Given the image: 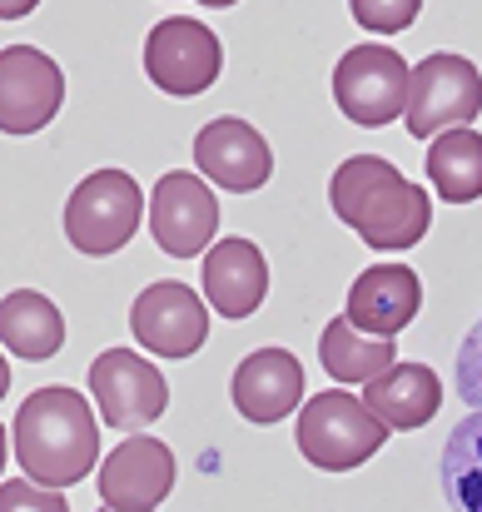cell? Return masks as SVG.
<instances>
[{
	"label": "cell",
	"instance_id": "obj_1",
	"mask_svg": "<svg viewBox=\"0 0 482 512\" xmlns=\"http://www.w3.org/2000/svg\"><path fill=\"white\" fill-rule=\"evenodd\" d=\"M15 463L40 488H70L100 463V423L75 388H35L15 413Z\"/></svg>",
	"mask_w": 482,
	"mask_h": 512
},
{
	"label": "cell",
	"instance_id": "obj_2",
	"mask_svg": "<svg viewBox=\"0 0 482 512\" xmlns=\"http://www.w3.org/2000/svg\"><path fill=\"white\" fill-rule=\"evenodd\" d=\"M333 214L373 249H413L433 224V199L383 155H353L328 179Z\"/></svg>",
	"mask_w": 482,
	"mask_h": 512
},
{
	"label": "cell",
	"instance_id": "obj_3",
	"mask_svg": "<svg viewBox=\"0 0 482 512\" xmlns=\"http://www.w3.org/2000/svg\"><path fill=\"white\" fill-rule=\"evenodd\" d=\"M299 453L323 468V473H353L363 468L383 443H388V423L353 393L343 388H328L319 398H304L299 408Z\"/></svg>",
	"mask_w": 482,
	"mask_h": 512
},
{
	"label": "cell",
	"instance_id": "obj_4",
	"mask_svg": "<svg viewBox=\"0 0 482 512\" xmlns=\"http://www.w3.org/2000/svg\"><path fill=\"white\" fill-rule=\"evenodd\" d=\"M140 214H145V189L135 184V174L95 170L65 199V239L80 254L105 259V254H120L135 239Z\"/></svg>",
	"mask_w": 482,
	"mask_h": 512
},
{
	"label": "cell",
	"instance_id": "obj_5",
	"mask_svg": "<svg viewBox=\"0 0 482 512\" xmlns=\"http://www.w3.org/2000/svg\"><path fill=\"white\" fill-rule=\"evenodd\" d=\"M408 85H413V70L403 65V55L393 45H353L333 65V100H338L343 120H353L363 130L398 120L408 110Z\"/></svg>",
	"mask_w": 482,
	"mask_h": 512
},
{
	"label": "cell",
	"instance_id": "obj_6",
	"mask_svg": "<svg viewBox=\"0 0 482 512\" xmlns=\"http://www.w3.org/2000/svg\"><path fill=\"white\" fill-rule=\"evenodd\" d=\"M482 115V70L468 55H428L413 65L408 85V135L438 140L443 130H458Z\"/></svg>",
	"mask_w": 482,
	"mask_h": 512
},
{
	"label": "cell",
	"instance_id": "obj_7",
	"mask_svg": "<svg viewBox=\"0 0 482 512\" xmlns=\"http://www.w3.org/2000/svg\"><path fill=\"white\" fill-rule=\"evenodd\" d=\"M219 70H224V45L204 20L169 15L145 40V75L164 95H179V100L204 95L219 80Z\"/></svg>",
	"mask_w": 482,
	"mask_h": 512
},
{
	"label": "cell",
	"instance_id": "obj_8",
	"mask_svg": "<svg viewBox=\"0 0 482 512\" xmlns=\"http://www.w3.org/2000/svg\"><path fill=\"white\" fill-rule=\"evenodd\" d=\"M90 393H95V403H100V418H105L110 428H120V433L155 423L164 408H169V383H164V373L150 358L130 353V348H105V353L90 363Z\"/></svg>",
	"mask_w": 482,
	"mask_h": 512
},
{
	"label": "cell",
	"instance_id": "obj_9",
	"mask_svg": "<svg viewBox=\"0 0 482 512\" xmlns=\"http://www.w3.org/2000/svg\"><path fill=\"white\" fill-rule=\"evenodd\" d=\"M150 234L164 254L174 259H194L214 244L219 234V199L214 189L204 184V174L189 170H169L155 184V199H150Z\"/></svg>",
	"mask_w": 482,
	"mask_h": 512
},
{
	"label": "cell",
	"instance_id": "obj_10",
	"mask_svg": "<svg viewBox=\"0 0 482 512\" xmlns=\"http://www.w3.org/2000/svg\"><path fill=\"white\" fill-rule=\"evenodd\" d=\"M65 105V75L60 65L35 45H5L0 55V125L5 135H35L45 130Z\"/></svg>",
	"mask_w": 482,
	"mask_h": 512
},
{
	"label": "cell",
	"instance_id": "obj_11",
	"mask_svg": "<svg viewBox=\"0 0 482 512\" xmlns=\"http://www.w3.org/2000/svg\"><path fill=\"white\" fill-rule=\"evenodd\" d=\"M209 299H199L189 284L160 279L150 289H140L135 309H130V329L155 358H194L209 339Z\"/></svg>",
	"mask_w": 482,
	"mask_h": 512
},
{
	"label": "cell",
	"instance_id": "obj_12",
	"mask_svg": "<svg viewBox=\"0 0 482 512\" xmlns=\"http://www.w3.org/2000/svg\"><path fill=\"white\" fill-rule=\"evenodd\" d=\"M194 165L204 179H214L229 194H254L274 174V150L249 120L219 115L194 135Z\"/></svg>",
	"mask_w": 482,
	"mask_h": 512
},
{
	"label": "cell",
	"instance_id": "obj_13",
	"mask_svg": "<svg viewBox=\"0 0 482 512\" xmlns=\"http://www.w3.org/2000/svg\"><path fill=\"white\" fill-rule=\"evenodd\" d=\"M174 488V453L164 438H125L100 463V503L115 512H150L160 508Z\"/></svg>",
	"mask_w": 482,
	"mask_h": 512
},
{
	"label": "cell",
	"instance_id": "obj_14",
	"mask_svg": "<svg viewBox=\"0 0 482 512\" xmlns=\"http://www.w3.org/2000/svg\"><path fill=\"white\" fill-rule=\"evenodd\" d=\"M199 284H204V299H209V309L219 319H239L244 324L249 314H259V304L269 294V264H264L254 239H244V234L239 239H219V244L204 249Z\"/></svg>",
	"mask_w": 482,
	"mask_h": 512
},
{
	"label": "cell",
	"instance_id": "obj_15",
	"mask_svg": "<svg viewBox=\"0 0 482 512\" xmlns=\"http://www.w3.org/2000/svg\"><path fill=\"white\" fill-rule=\"evenodd\" d=\"M229 398L249 423H279L304 408V363L289 348H259L234 368Z\"/></svg>",
	"mask_w": 482,
	"mask_h": 512
},
{
	"label": "cell",
	"instance_id": "obj_16",
	"mask_svg": "<svg viewBox=\"0 0 482 512\" xmlns=\"http://www.w3.org/2000/svg\"><path fill=\"white\" fill-rule=\"evenodd\" d=\"M418 309H423V284H418V274H413L408 264H373V269H363V274L353 279L343 314H348L363 334L393 339V334H403V329L418 319Z\"/></svg>",
	"mask_w": 482,
	"mask_h": 512
},
{
	"label": "cell",
	"instance_id": "obj_17",
	"mask_svg": "<svg viewBox=\"0 0 482 512\" xmlns=\"http://www.w3.org/2000/svg\"><path fill=\"white\" fill-rule=\"evenodd\" d=\"M363 403L388 423V428H423L443 408V383L428 363H388L378 378L363 383Z\"/></svg>",
	"mask_w": 482,
	"mask_h": 512
},
{
	"label": "cell",
	"instance_id": "obj_18",
	"mask_svg": "<svg viewBox=\"0 0 482 512\" xmlns=\"http://www.w3.org/2000/svg\"><path fill=\"white\" fill-rule=\"evenodd\" d=\"M0 339H5V348H10L15 358L45 363V358H55L60 343H65V319H60V309H55L45 294L15 289V294H5V304H0Z\"/></svg>",
	"mask_w": 482,
	"mask_h": 512
},
{
	"label": "cell",
	"instance_id": "obj_19",
	"mask_svg": "<svg viewBox=\"0 0 482 512\" xmlns=\"http://www.w3.org/2000/svg\"><path fill=\"white\" fill-rule=\"evenodd\" d=\"M319 363L338 383H368V378H378L388 363H398V353H393V339L363 334V329L343 314V319H328V324H323Z\"/></svg>",
	"mask_w": 482,
	"mask_h": 512
},
{
	"label": "cell",
	"instance_id": "obj_20",
	"mask_svg": "<svg viewBox=\"0 0 482 512\" xmlns=\"http://www.w3.org/2000/svg\"><path fill=\"white\" fill-rule=\"evenodd\" d=\"M428 179L448 204H473L482 199V135L458 125L443 130L428 150Z\"/></svg>",
	"mask_w": 482,
	"mask_h": 512
},
{
	"label": "cell",
	"instance_id": "obj_21",
	"mask_svg": "<svg viewBox=\"0 0 482 512\" xmlns=\"http://www.w3.org/2000/svg\"><path fill=\"white\" fill-rule=\"evenodd\" d=\"M443 493L453 508L482 512V408H473L443 448Z\"/></svg>",
	"mask_w": 482,
	"mask_h": 512
},
{
	"label": "cell",
	"instance_id": "obj_22",
	"mask_svg": "<svg viewBox=\"0 0 482 512\" xmlns=\"http://www.w3.org/2000/svg\"><path fill=\"white\" fill-rule=\"evenodd\" d=\"M348 10H353V20H358L363 30H373V35H398V30H408V25L418 20L423 0H348Z\"/></svg>",
	"mask_w": 482,
	"mask_h": 512
},
{
	"label": "cell",
	"instance_id": "obj_23",
	"mask_svg": "<svg viewBox=\"0 0 482 512\" xmlns=\"http://www.w3.org/2000/svg\"><path fill=\"white\" fill-rule=\"evenodd\" d=\"M453 388L468 408H482V319L468 329V339L458 343V358H453Z\"/></svg>",
	"mask_w": 482,
	"mask_h": 512
},
{
	"label": "cell",
	"instance_id": "obj_24",
	"mask_svg": "<svg viewBox=\"0 0 482 512\" xmlns=\"http://www.w3.org/2000/svg\"><path fill=\"white\" fill-rule=\"evenodd\" d=\"M35 5H40V0H0V15H5V20H20V15H30Z\"/></svg>",
	"mask_w": 482,
	"mask_h": 512
},
{
	"label": "cell",
	"instance_id": "obj_25",
	"mask_svg": "<svg viewBox=\"0 0 482 512\" xmlns=\"http://www.w3.org/2000/svg\"><path fill=\"white\" fill-rule=\"evenodd\" d=\"M199 5H214V10H224V5H234V0H199Z\"/></svg>",
	"mask_w": 482,
	"mask_h": 512
}]
</instances>
